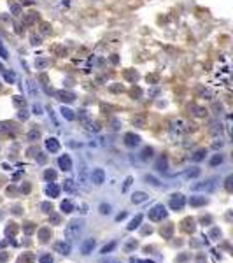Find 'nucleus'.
<instances>
[{
  "instance_id": "f257e3e1",
  "label": "nucleus",
  "mask_w": 233,
  "mask_h": 263,
  "mask_svg": "<svg viewBox=\"0 0 233 263\" xmlns=\"http://www.w3.org/2000/svg\"><path fill=\"white\" fill-rule=\"evenodd\" d=\"M82 219H70L69 223H67V226H65V239H67V242H72V240H77L79 237H81V233H82Z\"/></svg>"
},
{
  "instance_id": "f03ea898",
  "label": "nucleus",
  "mask_w": 233,
  "mask_h": 263,
  "mask_svg": "<svg viewBox=\"0 0 233 263\" xmlns=\"http://www.w3.org/2000/svg\"><path fill=\"white\" fill-rule=\"evenodd\" d=\"M167 218V209L165 205H154L151 210H149V219L151 221H161Z\"/></svg>"
},
{
  "instance_id": "7ed1b4c3",
  "label": "nucleus",
  "mask_w": 233,
  "mask_h": 263,
  "mask_svg": "<svg viewBox=\"0 0 233 263\" xmlns=\"http://www.w3.org/2000/svg\"><path fill=\"white\" fill-rule=\"evenodd\" d=\"M168 205H170V209H172V210H181L186 205V197H184V195H181V193L172 195V198H170Z\"/></svg>"
},
{
  "instance_id": "20e7f679",
  "label": "nucleus",
  "mask_w": 233,
  "mask_h": 263,
  "mask_svg": "<svg viewBox=\"0 0 233 263\" xmlns=\"http://www.w3.org/2000/svg\"><path fill=\"white\" fill-rule=\"evenodd\" d=\"M216 188V179H207V181H202V183H196L191 186L193 191H212Z\"/></svg>"
},
{
  "instance_id": "39448f33",
  "label": "nucleus",
  "mask_w": 233,
  "mask_h": 263,
  "mask_svg": "<svg viewBox=\"0 0 233 263\" xmlns=\"http://www.w3.org/2000/svg\"><path fill=\"white\" fill-rule=\"evenodd\" d=\"M89 179H91V183H93V184H97V186H102V184L105 183V172H103V168H95V170L91 172Z\"/></svg>"
},
{
  "instance_id": "423d86ee",
  "label": "nucleus",
  "mask_w": 233,
  "mask_h": 263,
  "mask_svg": "<svg viewBox=\"0 0 233 263\" xmlns=\"http://www.w3.org/2000/svg\"><path fill=\"white\" fill-rule=\"evenodd\" d=\"M54 251L60 252V254H63V256H69V254H70V251H72L70 242H67V240L56 242V244H54Z\"/></svg>"
},
{
  "instance_id": "0eeeda50",
  "label": "nucleus",
  "mask_w": 233,
  "mask_h": 263,
  "mask_svg": "<svg viewBox=\"0 0 233 263\" xmlns=\"http://www.w3.org/2000/svg\"><path fill=\"white\" fill-rule=\"evenodd\" d=\"M95 246H97V240H95V239H86V240L81 244V252L84 254V256H88V254H91L93 252Z\"/></svg>"
},
{
  "instance_id": "6e6552de",
  "label": "nucleus",
  "mask_w": 233,
  "mask_h": 263,
  "mask_svg": "<svg viewBox=\"0 0 233 263\" xmlns=\"http://www.w3.org/2000/svg\"><path fill=\"white\" fill-rule=\"evenodd\" d=\"M58 165H60V168H61L63 172L72 170V160H70V156H69V155L60 156V158H58Z\"/></svg>"
},
{
  "instance_id": "1a4fd4ad",
  "label": "nucleus",
  "mask_w": 233,
  "mask_h": 263,
  "mask_svg": "<svg viewBox=\"0 0 233 263\" xmlns=\"http://www.w3.org/2000/svg\"><path fill=\"white\" fill-rule=\"evenodd\" d=\"M56 98L58 100H61V102H67V104H70V102H74L76 100V95L74 93H70V91H56Z\"/></svg>"
},
{
  "instance_id": "9d476101",
  "label": "nucleus",
  "mask_w": 233,
  "mask_h": 263,
  "mask_svg": "<svg viewBox=\"0 0 233 263\" xmlns=\"http://www.w3.org/2000/svg\"><path fill=\"white\" fill-rule=\"evenodd\" d=\"M46 149H48L49 153H56V151H60V142H58V139H54V137L46 139Z\"/></svg>"
},
{
  "instance_id": "9b49d317",
  "label": "nucleus",
  "mask_w": 233,
  "mask_h": 263,
  "mask_svg": "<svg viewBox=\"0 0 233 263\" xmlns=\"http://www.w3.org/2000/svg\"><path fill=\"white\" fill-rule=\"evenodd\" d=\"M125 144L128 146V147H135V146L140 144V137L135 134H126L125 135Z\"/></svg>"
},
{
  "instance_id": "f8f14e48",
  "label": "nucleus",
  "mask_w": 233,
  "mask_h": 263,
  "mask_svg": "<svg viewBox=\"0 0 233 263\" xmlns=\"http://www.w3.org/2000/svg\"><path fill=\"white\" fill-rule=\"evenodd\" d=\"M46 195H48V197H51V198H56V197L60 195V188H58V184L49 183L48 186H46Z\"/></svg>"
},
{
  "instance_id": "ddd939ff",
  "label": "nucleus",
  "mask_w": 233,
  "mask_h": 263,
  "mask_svg": "<svg viewBox=\"0 0 233 263\" xmlns=\"http://www.w3.org/2000/svg\"><path fill=\"white\" fill-rule=\"evenodd\" d=\"M149 198V195L144 193V191H135V193L131 195V202L133 204H142V202H146Z\"/></svg>"
},
{
  "instance_id": "4468645a",
  "label": "nucleus",
  "mask_w": 233,
  "mask_h": 263,
  "mask_svg": "<svg viewBox=\"0 0 233 263\" xmlns=\"http://www.w3.org/2000/svg\"><path fill=\"white\" fill-rule=\"evenodd\" d=\"M86 174H88V172H86V167L82 165V167H81V172H79V176H77V181H79V184H81V186H82L84 189L88 188V179H86Z\"/></svg>"
},
{
  "instance_id": "2eb2a0df",
  "label": "nucleus",
  "mask_w": 233,
  "mask_h": 263,
  "mask_svg": "<svg viewBox=\"0 0 233 263\" xmlns=\"http://www.w3.org/2000/svg\"><path fill=\"white\" fill-rule=\"evenodd\" d=\"M140 223H142V214H137L135 218L130 221V225L126 226V230H128V231H133L135 228H139V226H140Z\"/></svg>"
},
{
  "instance_id": "dca6fc26",
  "label": "nucleus",
  "mask_w": 233,
  "mask_h": 263,
  "mask_svg": "<svg viewBox=\"0 0 233 263\" xmlns=\"http://www.w3.org/2000/svg\"><path fill=\"white\" fill-rule=\"evenodd\" d=\"M207 198L205 197H191L189 198V205L191 207H200V205H205Z\"/></svg>"
},
{
  "instance_id": "f3484780",
  "label": "nucleus",
  "mask_w": 233,
  "mask_h": 263,
  "mask_svg": "<svg viewBox=\"0 0 233 263\" xmlns=\"http://www.w3.org/2000/svg\"><path fill=\"white\" fill-rule=\"evenodd\" d=\"M182 230H184V231H193V230H195V219L186 218V219L182 221Z\"/></svg>"
},
{
  "instance_id": "a211bd4d",
  "label": "nucleus",
  "mask_w": 233,
  "mask_h": 263,
  "mask_svg": "<svg viewBox=\"0 0 233 263\" xmlns=\"http://www.w3.org/2000/svg\"><path fill=\"white\" fill-rule=\"evenodd\" d=\"M200 176V168H193V170H186L181 174V177L184 179H193V177H198Z\"/></svg>"
},
{
  "instance_id": "6ab92c4d",
  "label": "nucleus",
  "mask_w": 233,
  "mask_h": 263,
  "mask_svg": "<svg viewBox=\"0 0 233 263\" xmlns=\"http://www.w3.org/2000/svg\"><path fill=\"white\" fill-rule=\"evenodd\" d=\"M60 209H61V212L69 214V212H72V210H74V204H72L70 200H63V202H61V205H60Z\"/></svg>"
},
{
  "instance_id": "aec40b11",
  "label": "nucleus",
  "mask_w": 233,
  "mask_h": 263,
  "mask_svg": "<svg viewBox=\"0 0 233 263\" xmlns=\"http://www.w3.org/2000/svg\"><path fill=\"white\" fill-rule=\"evenodd\" d=\"M61 116H63L65 119H69V121H74V119H76V116H74V111H70V109L65 107V105L61 107Z\"/></svg>"
},
{
  "instance_id": "412c9836",
  "label": "nucleus",
  "mask_w": 233,
  "mask_h": 263,
  "mask_svg": "<svg viewBox=\"0 0 233 263\" xmlns=\"http://www.w3.org/2000/svg\"><path fill=\"white\" fill-rule=\"evenodd\" d=\"M63 189H65L67 193H74V191H76V183H74L72 179H65V184H63Z\"/></svg>"
},
{
  "instance_id": "4be33fe9",
  "label": "nucleus",
  "mask_w": 233,
  "mask_h": 263,
  "mask_svg": "<svg viewBox=\"0 0 233 263\" xmlns=\"http://www.w3.org/2000/svg\"><path fill=\"white\" fill-rule=\"evenodd\" d=\"M205 155H207V151H205V149H198L195 155L191 156V158H193V161H202L203 158H205Z\"/></svg>"
},
{
  "instance_id": "5701e85b",
  "label": "nucleus",
  "mask_w": 233,
  "mask_h": 263,
  "mask_svg": "<svg viewBox=\"0 0 233 263\" xmlns=\"http://www.w3.org/2000/svg\"><path fill=\"white\" fill-rule=\"evenodd\" d=\"M44 179H46V181H54V179H56V170L48 168V170L44 172Z\"/></svg>"
},
{
  "instance_id": "b1692460",
  "label": "nucleus",
  "mask_w": 233,
  "mask_h": 263,
  "mask_svg": "<svg viewBox=\"0 0 233 263\" xmlns=\"http://www.w3.org/2000/svg\"><path fill=\"white\" fill-rule=\"evenodd\" d=\"M223 160H224V158H223V155H214V156L210 158V167H217V165H221Z\"/></svg>"
},
{
  "instance_id": "393cba45",
  "label": "nucleus",
  "mask_w": 233,
  "mask_h": 263,
  "mask_svg": "<svg viewBox=\"0 0 233 263\" xmlns=\"http://www.w3.org/2000/svg\"><path fill=\"white\" fill-rule=\"evenodd\" d=\"M156 168L160 172H165L167 170V160H165V158H160V160L156 161Z\"/></svg>"
},
{
  "instance_id": "a878e982",
  "label": "nucleus",
  "mask_w": 233,
  "mask_h": 263,
  "mask_svg": "<svg viewBox=\"0 0 233 263\" xmlns=\"http://www.w3.org/2000/svg\"><path fill=\"white\" fill-rule=\"evenodd\" d=\"M116 246H118L116 242H110V244H107V246H103V247H102V251H100V252H102L103 256H105L107 252H110L112 249H116Z\"/></svg>"
},
{
  "instance_id": "bb28decb",
  "label": "nucleus",
  "mask_w": 233,
  "mask_h": 263,
  "mask_svg": "<svg viewBox=\"0 0 233 263\" xmlns=\"http://www.w3.org/2000/svg\"><path fill=\"white\" fill-rule=\"evenodd\" d=\"M49 233H51V230H49V228H42V230L39 231V237H40V240L46 242V240L49 239Z\"/></svg>"
},
{
  "instance_id": "cd10ccee",
  "label": "nucleus",
  "mask_w": 233,
  "mask_h": 263,
  "mask_svg": "<svg viewBox=\"0 0 233 263\" xmlns=\"http://www.w3.org/2000/svg\"><path fill=\"white\" fill-rule=\"evenodd\" d=\"M39 137H40V132H39V130H30V132H28V140H37Z\"/></svg>"
},
{
  "instance_id": "c85d7f7f",
  "label": "nucleus",
  "mask_w": 233,
  "mask_h": 263,
  "mask_svg": "<svg viewBox=\"0 0 233 263\" xmlns=\"http://www.w3.org/2000/svg\"><path fill=\"white\" fill-rule=\"evenodd\" d=\"M152 156V149L151 147H146V149L142 151V155H140V158L142 160H149V158H151Z\"/></svg>"
},
{
  "instance_id": "c756f323",
  "label": "nucleus",
  "mask_w": 233,
  "mask_h": 263,
  "mask_svg": "<svg viewBox=\"0 0 233 263\" xmlns=\"http://www.w3.org/2000/svg\"><path fill=\"white\" fill-rule=\"evenodd\" d=\"M4 79H6L7 83H14V81H16V75H14V72H11V70H9V72H6V74H4Z\"/></svg>"
},
{
  "instance_id": "7c9ffc66",
  "label": "nucleus",
  "mask_w": 233,
  "mask_h": 263,
  "mask_svg": "<svg viewBox=\"0 0 233 263\" xmlns=\"http://www.w3.org/2000/svg\"><path fill=\"white\" fill-rule=\"evenodd\" d=\"M40 209H42L44 212H53V205H51V202H42V204H40Z\"/></svg>"
},
{
  "instance_id": "2f4dec72",
  "label": "nucleus",
  "mask_w": 233,
  "mask_h": 263,
  "mask_svg": "<svg viewBox=\"0 0 233 263\" xmlns=\"http://www.w3.org/2000/svg\"><path fill=\"white\" fill-rule=\"evenodd\" d=\"M98 210H100V214H110V205H109V204H102L100 207H98Z\"/></svg>"
},
{
  "instance_id": "473e14b6",
  "label": "nucleus",
  "mask_w": 233,
  "mask_h": 263,
  "mask_svg": "<svg viewBox=\"0 0 233 263\" xmlns=\"http://www.w3.org/2000/svg\"><path fill=\"white\" fill-rule=\"evenodd\" d=\"M39 263H54V261H53V256H51V254H42L40 260H39Z\"/></svg>"
},
{
  "instance_id": "72a5a7b5",
  "label": "nucleus",
  "mask_w": 233,
  "mask_h": 263,
  "mask_svg": "<svg viewBox=\"0 0 233 263\" xmlns=\"http://www.w3.org/2000/svg\"><path fill=\"white\" fill-rule=\"evenodd\" d=\"M146 181H147V183H151L152 186H160V181H158V179H154L152 176H146Z\"/></svg>"
},
{
  "instance_id": "f704fd0d",
  "label": "nucleus",
  "mask_w": 233,
  "mask_h": 263,
  "mask_svg": "<svg viewBox=\"0 0 233 263\" xmlns=\"http://www.w3.org/2000/svg\"><path fill=\"white\" fill-rule=\"evenodd\" d=\"M0 56H2L4 60H7V58H9V53L6 51V48H4V44H2V42H0Z\"/></svg>"
},
{
  "instance_id": "c9c22d12",
  "label": "nucleus",
  "mask_w": 233,
  "mask_h": 263,
  "mask_svg": "<svg viewBox=\"0 0 233 263\" xmlns=\"http://www.w3.org/2000/svg\"><path fill=\"white\" fill-rule=\"evenodd\" d=\"M133 125H137V126H144V118H140V116H137V118H133Z\"/></svg>"
},
{
  "instance_id": "e433bc0d",
  "label": "nucleus",
  "mask_w": 233,
  "mask_h": 263,
  "mask_svg": "<svg viewBox=\"0 0 233 263\" xmlns=\"http://www.w3.org/2000/svg\"><path fill=\"white\" fill-rule=\"evenodd\" d=\"M32 111H33V114H37V116H40V114H42V107H40V105H37V104H33Z\"/></svg>"
},
{
  "instance_id": "4c0bfd02",
  "label": "nucleus",
  "mask_w": 233,
  "mask_h": 263,
  "mask_svg": "<svg viewBox=\"0 0 233 263\" xmlns=\"http://www.w3.org/2000/svg\"><path fill=\"white\" fill-rule=\"evenodd\" d=\"M131 183H133V177H126V181H125V186H123V191H126V189L131 186Z\"/></svg>"
},
{
  "instance_id": "58836bf2",
  "label": "nucleus",
  "mask_w": 233,
  "mask_h": 263,
  "mask_svg": "<svg viewBox=\"0 0 233 263\" xmlns=\"http://www.w3.org/2000/svg\"><path fill=\"white\" fill-rule=\"evenodd\" d=\"M46 65H48L46 60H37V62H35V67H37V69H42V67H46Z\"/></svg>"
},
{
  "instance_id": "ea45409f",
  "label": "nucleus",
  "mask_w": 233,
  "mask_h": 263,
  "mask_svg": "<svg viewBox=\"0 0 233 263\" xmlns=\"http://www.w3.org/2000/svg\"><path fill=\"white\" fill-rule=\"evenodd\" d=\"M18 116H19V119H27V118H28V114H27V111H25V109H21Z\"/></svg>"
},
{
  "instance_id": "a19ab883",
  "label": "nucleus",
  "mask_w": 233,
  "mask_h": 263,
  "mask_svg": "<svg viewBox=\"0 0 233 263\" xmlns=\"http://www.w3.org/2000/svg\"><path fill=\"white\" fill-rule=\"evenodd\" d=\"M51 221H53L54 225H58V223H60V216H58V214H53V216H51Z\"/></svg>"
},
{
  "instance_id": "79ce46f5",
  "label": "nucleus",
  "mask_w": 233,
  "mask_h": 263,
  "mask_svg": "<svg viewBox=\"0 0 233 263\" xmlns=\"http://www.w3.org/2000/svg\"><path fill=\"white\" fill-rule=\"evenodd\" d=\"M110 91H123V86H110Z\"/></svg>"
},
{
  "instance_id": "37998d69",
  "label": "nucleus",
  "mask_w": 233,
  "mask_h": 263,
  "mask_svg": "<svg viewBox=\"0 0 233 263\" xmlns=\"http://www.w3.org/2000/svg\"><path fill=\"white\" fill-rule=\"evenodd\" d=\"M14 104H16V105H21V104H25V100H21V97H14Z\"/></svg>"
},
{
  "instance_id": "c03bdc74",
  "label": "nucleus",
  "mask_w": 233,
  "mask_h": 263,
  "mask_svg": "<svg viewBox=\"0 0 233 263\" xmlns=\"http://www.w3.org/2000/svg\"><path fill=\"white\" fill-rule=\"evenodd\" d=\"M219 235H221V231L217 230V228H214V230L210 231V237H219Z\"/></svg>"
},
{
  "instance_id": "a18cd8bd",
  "label": "nucleus",
  "mask_w": 233,
  "mask_h": 263,
  "mask_svg": "<svg viewBox=\"0 0 233 263\" xmlns=\"http://www.w3.org/2000/svg\"><path fill=\"white\" fill-rule=\"evenodd\" d=\"M126 218V212H121L119 216H116V221H121V219H125Z\"/></svg>"
},
{
  "instance_id": "49530a36",
  "label": "nucleus",
  "mask_w": 233,
  "mask_h": 263,
  "mask_svg": "<svg viewBox=\"0 0 233 263\" xmlns=\"http://www.w3.org/2000/svg\"><path fill=\"white\" fill-rule=\"evenodd\" d=\"M226 189H228V191L231 189V177H228V179H226Z\"/></svg>"
},
{
  "instance_id": "de8ad7c7",
  "label": "nucleus",
  "mask_w": 233,
  "mask_h": 263,
  "mask_svg": "<svg viewBox=\"0 0 233 263\" xmlns=\"http://www.w3.org/2000/svg\"><path fill=\"white\" fill-rule=\"evenodd\" d=\"M100 263H119V261H116V260H100Z\"/></svg>"
},
{
  "instance_id": "09e8293b",
  "label": "nucleus",
  "mask_w": 233,
  "mask_h": 263,
  "mask_svg": "<svg viewBox=\"0 0 233 263\" xmlns=\"http://www.w3.org/2000/svg\"><path fill=\"white\" fill-rule=\"evenodd\" d=\"M12 12H14V14H19V7H18V6H12Z\"/></svg>"
},
{
  "instance_id": "8fccbe9b",
  "label": "nucleus",
  "mask_w": 233,
  "mask_h": 263,
  "mask_svg": "<svg viewBox=\"0 0 233 263\" xmlns=\"http://www.w3.org/2000/svg\"><path fill=\"white\" fill-rule=\"evenodd\" d=\"M42 32L44 33H49V27H48V25H42Z\"/></svg>"
},
{
  "instance_id": "3c124183",
  "label": "nucleus",
  "mask_w": 233,
  "mask_h": 263,
  "mask_svg": "<svg viewBox=\"0 0 233 263\" xmlns=\"http://www.w3.org/2000/svg\"><path fill=\"white\" fill-rule=\"evenodd\" d=\"M25 231H27V233H32V231H33V226H27V228H25Z\"/></svg>"
},
{
  "instance_id": "603ef678",
  "label": "nucleus",
  "mask_w": 233,
  "mask_h": 263,
  "mask_svg": "<svg viewBox=\"0 0 233 263\" xmlns=\"http://www.w3.org/2000/svg\"><path fill=\"white\" fill-rule=\"evenodd\" d=\"M7 260V254H0V261H6Z\"/></svg>"
},
{
  "instance_id": "864d4df0",
  "label": "nucleus",
  "mask_w": 233,
  "mask_h": 263,
  "mask_svg": "<svg viewBox=\"0 0 233 263\" xmlns=\"http://www.w3.org/2000/svg\"><path fill=\"white\" fill-rule=\"evenodd\" d=\"M2 246H4V244H2V242H0V247H2Z\"/></svg>"
},
{
  "instance_id": "5fc2aeb1",
  "label": "nucleus",
  "mask_w": 233,
  "mask_h": 263,
  "mask_svg": "<svg viewBox=\"0 0 233 263\" xmlns=\"http://www.w3.org/2000/svg\"><path fill=\"white\" fill-rule=\"evenodd\" d=\"M0 70H2V63H0Z\"/></svg>"
}]
</instances>
